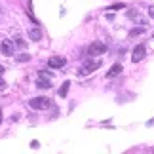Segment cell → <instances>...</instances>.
I'll return each mask as SVG.
<instances>
[{
    "label": "cell",
    "instance_id": "9",
    "mask_svg": "<svg viewBox=\"0 0 154 154\" xmlns=\"http://www.w3.org/2000/svg\"><path fill=\"white\" fill-rule=\"evenodd\" d=\"M29 36H31V40L38 42V40L42 38V31H40V29H31V31H29Z\"/></svg>",
    "mask_w": 154,
    "mask_h": 154
},
{
    "label": "cell",
    "instance_id": "18",
    "mask_svg": "<svg viewBox=\"0 0 154 154\" xmlns=\"http://www.w3.org/2000/svg\"><path fill=\"white\" fill-rule=\"evenodd\" d=\"M2 72H4V67H2V65H0V76H2Z\"/></svg>",
    "mask_w": 154,
    "mask_h": 154
},
{
    "label": "cell",
    "instance_id": "16",
    "mask_svg": "<svg viewBox=\"0 0 154 154\" xmlns=\"http://www.w3.org/2000/svg\"><path fill=\"white\" fill-rule=\"evenodd\" d=\"M149 15L154 19V6H150V8H149Z\"/></svg>",
    "mask_w": 154,
    "mask_h": 154
},
{
    "label": "cell",
    "instance_id": "15",
    "mask_svg": "<svg viewBox=\"0 0 154 154\" xmlns=\"http://www.w3.org/2000/svg\"><path fill=\"white\" fill-rule=\"evenodd\" d=\"M6 90V82H4V78L0 76V91H4Z\"/></svg>",
    "mask_w": 154,
    "mask_h": 154
},
{
    "label": "cell",
    "instance_id": "4",
    "mask_svg": "<svg viewBox=\"0 0 154 154\" xmlns=\"http://www.w3.org/2000/svg\"><path fill=\"white\" fill-rule=\"evenodd\" d=\"M101 67V61H86L84 63V67H82V70H80V74L84 76V74H91L95 69H99Z\"/></svg>",
    "mask_w": 154,
    "mask_h": 154
},
{
    "label": "cell",
    "instance_id": "14",
    "mask_svg": "<svg viewBox=\"0 0 154 154\" xmlns=\"http://www.w3.org/2000/svg\"><path fill=\"white\" fill-rule=\"evenodd\" d=\"M15 46L17 48H25V42H23L21 38H15Z\"/></svg>",
    "mask_w": 154,
    "mask_h": 154
},
{
    "label": "cell",
    "instance_id": "10",
    "mask_svg": "<svg viewBox=\"0 0 154 154\" xmlns=\"http://www.w3.org/2000/svg\"><path fill=\"white\" fill-rule=\"evenodd\" d=\"M69 88H70V82L67 80V82H65V84L61 86V90H59V95H61V97H67V93H69Z\"/></svg>",
    "mask_w": 154,
    "mask_h": 154
},
{
    "label": "cell",
    "instance_id": "11",
    "mask_svg": "<svg viewBox=\"0 0 154 154\" xmlns=\"http://www.w3.org/2000/svg\"><path fill=\"white\" fill-rule=\"evenodd\" d=\"M17 61H19V63L31 61V55H29V53H21V55H17Z\"/></svg>",
    "mask_w": 154,
    "mask_h": 154
},
{
    "label": "cell",
    "instance_id": "3",
    "mask_svg": "<svg viewBox=\"0 0 154 154\" xmlns=\"http://www.w3.org/2000/svg\"><path fill=\"white\" fill-rule=\"evenodd\" d=\"M105 51H106V46L103 42H99V40H97V42H91L90 46H88V55L95 57V55H103Z\"/></svg>",
    "mask_w": 154,
    "mask_h": 154
},
{
    "label": "cell",
    "instance_id": "7",
    "mask_svg": "<svg viewBox=\"0 0 154 154\" xmlns=\"http://www.w3.org/2000/svg\"><path fill=\"white\" fill-rule=\"evenodd\" d=\"M36 88H40V90H50V88H51V80H50V78H42V76H38Z\"/></svg>",
    "mask_w": 154,
    "mask_h": 154
},
{
    "label": "cell",
    "instance_id": "6",
    "mask_svg": "<svg viewBox=\"0 0 154 154\" xmlns=\"http://www.w3.org/2000/svg\"><path fill=\"white\" fill-rule=\"evenodd\" d=\"M0 51H2L4 55H14V42H11V40H2Z\"/></svg>",
    "mask_w": 154,
    "mask_h": 154
},
{
    "label": "cell",
    "instance_id": "12",
    "mask_svg": "<svg viewBox=\"0 0 154 154\" xmlns=\"http://www.w3.org/2000/svg\"><path fill=\"white\" fill-rule=\"evenodd\" d=\"M38 76H42V78H50V80H51V76H53V74H51V72H46V70H40Z\"/></svg>",
    "mask_w": 154,
    "mask_h": 154
},
{
    "label": "cell",
    "instance_id": "5",
    "mask_svg": "<svg viewBox=\"0 0 154 154\" xmlns=\"http://www.w3.org/2000/svg\"><path fill=\"white\" fill-rule=\"evenodd\" d=\"M48 65L51 69H63L65 65H67V59L61 57V55H55V57H50L48 59Z\"/></svg>",
    "mask_w": 154,
    "mask_h": 154
},
{
    "label": "cell",
    "instance_id": "1",
    "mask_svg": "<svg viewBox=\"0 0 154 154\" xmlns=\"http://www.w3.org/2000/svg\"><path fill=\"white\" fill-rule=\"evenodd\" d=\"M29 105H31V109H34V110H46V109H50L51 101L48 97H34V99L29 101Z\"/></svg>",
    "mask_w": 154,
    "mask_h": 154
},
{
    "label": "cell",
    "instance_id": "8",
    "mask_svg": "<svg viewBox=\"0 0 154 154\" xmlns=\"http://www.w3.org/2000/svg\"><path fill=\"white\" fill-rule=\"evenodd\" d=\"M120 72H122V65H120V63H116V65H112L110 70L106 72V78H114V76H118Z\"/></svg>",
    "mask_w": 154,
    "mask_h": 154
},
{
    "label": "cell",
    "instance_id": "2",
    "mask_svg": "<svg viewBox=\"0 0 154 154\" xmlns=\"http://www.w3.org/2000/svg\"><path fill=\"white\" fill-rule=\"evenodd\" d=\"M145 55H146V46H145V44H137V46L133 48V51H131V63L143 61Z\"/></svg>",
    "mask_w": 154,
    "mask_h": 154
},
{
    "label": "cell",
    "instance_id": "17",
    "mask_svg": "<svg viewBox=\"0 0 154 154\" xmlns=\"http://www.w3.org/2000/svg\"><path fill=\"white\" fill-rule=\"evenodd\" d=\"M146 126H154V118H152V120H150L149 124H146Z\"/></svg>",
    "mask_w": 154,
    "mask_h": 154
},
{
    "label": "cell",
    "instance_id": "13",
    "mask_svg": "<svg viewBox=\"0 0 154 154\" xmlns=\"http://www.w3.org/2000/svg\"><path fill=\"white\" fill-rule=\"evenodd\" d=\"M122 8H126V4H122V2H118V4H114V6H110V10H122Z\"/></svg>",
    "mask_w": 154,
    "mask_h": 154
}]
</instances>
